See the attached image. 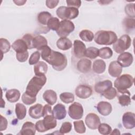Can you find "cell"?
I'll return each mask as SVG.
<instances>
[{
    "label": "cell",
    "instance_id": "13",
    "mask_svg": "<svg viewBox=\"0 0 135 135\" xmlns=\"http://www.w3.org/2000/svg\"><path fill=\"white\" fill-rule=\"evenodd\" d=\"M133 61L132 54L129 52H123L118 57L117 61L122 67L127 68L130 66Z\"/></svg>",
    "mask_w": 135,
    "mask_h": 135
},
{
    "label": "cell",
    "instance_id": "17",
    "mask_svg": "<svg viewBox=\"0 0 135 135\" xmlns=\"http://www.w3.org/2000/svg\"><path fill=\"white\" fill-rule=\"evenodd\" d=\"M122 71V67L117 61H112L109 66V74L114 78H117L120 75Z\"/></svg>",
    "mask_w": 135,
    "mask_h": 135
},
{
    "label": "cell",
    "instance_id": "28",
    "mask_svg": "<svg viewBox=\"0 0 135 135\" xmlns=\"http://www.w3.org/2000/svg\"><path fill=\"white\" fill-rule=\"evenodd\" d=\"M47 65L43 61H39L34 66V71L35 75H45L47 73Z\"/></svg>",
    "mask_w": 135,
    "mask_h": 135
},
{
    "label": "cell",
    "instance_id": "10",
    "mask_svg": "<svg viewBox=\"0 0 135 135\" xmlns=\"http://www.w3.org/2000/svg\"><path fill=\"white\" fill-rule=\"evenodd\" d=\"M85 123L89 129L95 130L98 129L101 121L99 117L97 114L94 113H89L85 117Z\"/></svg>",
    "mask_w": 135,
    "mask_h": 135
},
{
    "label": "cell",
    "instance_id": "48",
    "mask_svg": "<svg viewBox=\"0 0 135 135\" xmlns=\"http://www.w3.org/2000/svg\"><path fill=\"white\" fill-rule=\"evenodd\" d=\"M66 3L68 7H73L78 8L81 5V1L80 0H66Z\"/></svg>",
    "mask_w": 135,
    "mask_h": 135
},
{
    "label": "cell",
    "instance_id": "4",
    "mask_svg": "<svg viewBox=\"0 0 135 135\" xmlns=\"http://www.w3.org/2000/svg\"><path fill=\"white\" fill-rule=\"evenodd\" d=\"M134 83V78L129 74H124L119 76L114 82V87L119 93L123 92L131 88Z\"/></svg>",
    "mask_w": 135,
    "mask_h": 135
},
{
    "label": "cell",
    "instance_id": "18",
    "mask_svg": "<svg viewBox=\"0 0 135 135\" xmlns=\"http://www.w3.org/2000/svg\"><path fill=\"white\" fill-rule=\"evenodd\" d=\"M111 87H112V82L109 80H105L97 83L94 86V90L97 93L102 94Z\"/></svg>",
    "mask_w": 135,
    "mask_h": 135
},
{
    "label": "cell",
    "instance_id": "7",
    "mask_svg": "<svg viewBox=\"0 0 135 135\" xmlns=\"http://www.w3.org/2000/svg\"><path fill=\"white\" fill-rule=\"evenodd\" d=\"M75 28L74 23L70 20H62L56 31L58 36L61 37H66Z\"/></svg>",
    "mask_w": 135,
    "mask_h": 135
},
{
    "label": "cell",
    "instance_id": "30",
    "mask_svg": "<svg viewBox=\"0 0 135 135\" xmlns=\"http://www.w3.org/2000/svg\"><path fill=\"white\" fill-rule=\"evenodd\" d=\"M15 114L17 118L19 120H23L26 114V109L25 106L20 103H17L15 105Z\"/></svg>",
    "mask_w": 135,
    "mask_h": 135
},
{
    "label": "cell",
    "instance_id": "44",
    "mask_svg": "<svg viewBox=\"0 0 135 135\" xmlns=\"http://www.w3.org/2000/svg\"><path fill=\"white\" fill-rule=\"evenodd\" d=\"M72 127V124L70 122H64L62 124L59 132L61 134L68 133L71 131Z\"/></svg>",
    "mask_w": 135,
    "mask_h": 135
},
{
    "label": "cell",
    "instance_id": "22",
    "mask_svg": "<svg viewBox=\"0 0 135 135\" xmlns=\"http://www.w3.org/2000/svg\"><path fill=\"white\" fill-rule=\"evenodd\" d=\"M42 120L43 126L46 131L49 130L53 129L56 127V119L52 114H49L44 117V119Z\"/></svg>",
    "mask_w": 135,
    "mask_h": 135
},
{
    "label": "cell",
    "instance_id": "27",
    "mask_svg": "<svg viewBox=\"0 0 135 135\" xmlns=\"http://www.w3.org/2000/svg\"><path fill=\"white\" fill-rule=\"evenodd\" d=\"M92 69L94 73L97 74H102L104 72L106 69V64L101 59H98L94 61Z\"/></svg>",
    "mask_w": 135,
    "mask_h": 135
},
{
    "label": "cell",
    "instance_id": "49",
    "mask_svg": "<svg viewBox=\"0 0 135 135\" xmlns=\"http://www.w3.org/2000/svg\"><path fill=\"white\" fill-rule=\"evenodd\" d=\"M49 114H52V110L51 105L50 104H45L43 108L42 117H44Z\"/></svg>",
    "mask_w": 135,
    "mask_h": 135
},
{
    "label": "cell",
    "instance_id": "53",
    "mask_svg": "<svg viewBox=\"0 0 135 135\" xmlns=\"http://www.w3.org/2000/svg\"><path fill=\"white\" fill-rule=\"evenodd\" d=\"M13 2L16 5L21 6L24 5V4L26 2V1H13Z\"/></svg>",
    "mask_w": 135,
    "mask_h": 135
},
{
    "label": "cell",
    "instance_id": "2",
    "mask_svg": "<svg viewBox=\"0 0 135 135\" xmlns=\"http://www.w3.org/2000/svg\"><path fill=\"white\" fill-rule=\"evenodd\" d=\"M46 77L45 75H35L29 81L25 93L32 97H36L46 82Z\"/></svg>",
    "mask_w": 135,
    "mask_h": 135
},
{
    "label": "cell",
    "instance_id": "19",
    "mask_svg": "<svg viewBox=\"0 0 135 135\" xmlns=\"http://www.w3.org/2000/svg\"><path fill=\"white\" fill-rule=\"evenodd\" d=\"M43 107L41 104L37 103L31 106L28 110L29 115L33 119H37L42 117Z\"/></svg>",
    "mask_w": 135,
    "mask_h": 135
},
{
    "label": "cell",
    "instance_id": "34",
    "mask_svg": "<svg viewBox=\"0 0 135 135\" xmlns=\"http://www.w3.org/2000/svg\"><path fill=\"white\" fill-rule=\"evenodd\" d=\"M99 55V49L95 47H89L86 49L85 56L90 59L97 58Z\"/></svg>",
    "mask_w": 135,
    "mask_h": 135
},
{
    "label": "cell",
    "instance_id": "26",
    "mask_svg": "<svg viewBox=\"0 0 135 135\" xmlns=\"http://www.w3.org/2000/svg\"><path fill=\"white\" fill-rule=\"evenodd\" d=\"M56 46L60 50L66 51L72 47V43L71 40L67 37H60L56 42Z\"/></svg>",
    "mask_w": 135,
    "mask_h": 135
},
{
    "label": "cell",
    "instance_id": "25",
    "mask_svg": "<svg viewBox=\"0 0 135 135\" xmlns=\"http://www.w3.org/2000/svg\"><path fill=\"white\" fill-rule=\"evenodd\" d=\"M21 96V93L19 90L13 89L8 90L6 91L5 97L7 101L11 103H14L17 102Z\"/></svg>",
    "mask_w": 135,
    "mask_h": 135
},
{
    "label": "cell",
    "instance_id": "33",
    "mask_svg": "<svg viewBox=\"0 0 135 135\" xmlns=\"http://www.w3.org/2000/svg\"><path fill=\"white\" fill-rule=\"evenodd\" d=\"M113 52L111 48L109 47H104L99 50V56L101 59H108L112 57Z\"/></svg>",
    "mask_w": 135,
    "mask_h": 135
},
{
    "label": "cell",
    "instance_id": "21",
    "mask_svg": "<svg viewBox=\"0 0 135 135\" xmlns=\"http://www.w3.org/2000/svg\"><path fill=\"white\" fill-rule=\"evenodd\" d=\"M32 45L33 49L41 51L44 47L47 45V41L45 37L42 35H37L33 37Z\"/></svg>",
    "mask_w": 135,
    "mask_h": 135
},
{
    "label": "cell",
    "instance_id": "16",
    "mask_svg": "<svg viewBox=\"0 0 135 135\" xmlns=\"http://www.w3.org/2000/svg\"><path fill=\"white\" fill-rule=\"evenodd\" d=\"M97 109L100 114L103 116H107L109 115L112 110V107L111 104L107 101H100L97 105Z\"/></svg>",
    "mask_w": 135,
    "mask_h": 135
},
{
    "label": "cell",
    "instance_id": "24",
    "mask_svg": "<svg viewBox=\"0 0 135 135\" xmlns=\"http://www.w3.org/2000/svg\"><path fill=\"white\" fill-rule=\"evenodd\" d=\"M43 99L50 105H54L57 101L56 93L52 90L45 91L43 94Z\"/></svg>",
    "mask_w": 135,
    "mask_h": 135
},
{
    "label": "cell",
    "instance_id": "6",
    "mask_svg": "<svg viewBox=\"0 0 135 135\" xmlns=\"http://www.w3.org/2000/svg\"><path fill=\"white\" fill-rule=\"evenodd\" d=\"M131 44V39L128 34L122 35L113 44V49L117 53L121 54L128 50Z\"/></svg>",
    "mask_w": 135,
    "mask_h": 135
},
{
    "label": "cell",
    "instance_id": "51",
    "mask_svg": "<svg viewBox=\"0 0 135 135\" xmlns=\"http://www.w3.org/2000/svg\"><path fill=\"white\" fill-rule=\"evenodd\" d=\"M35 127H36V130L39 132H44L46 131L43 126L42 120H39L36 122Z\"/></svg>",
    "mask_w": 135,
    "mask_h": 135
},
{
    "label": "cell",
    "instance_id": "54",
    "mask_svg": "<svg viewBox=\"0 0 135 135\" xmlns=\"http://www.w3.org/2000/svg\"><path fill=\"white\" fill-rule=\"evenodd\" d=\"M110 134H120V132L119 129H114L113 131L112 130Z\"/></svg>",
    "mask_w": 135,
    "mask_h": 135
},
{
    "label": "cell",
    "instance_id": "52",
    "mask_svg": "<svg viewBox=\"0 0 135 135\" xmlns=\"http://www.w3.org/2000/svg\"><path fill=\"white\" fill-rule=\"evenodd\" d=\"M8 125V122L7 119L4 117L2 115H1V128L0 130L1 131L5 130L7 129Z\"/></svg>",
    "mask_w": 135,
    "mask_h": 135
},
{
    "label": "cell",
    "instance_id": "9",
    "mask_svg": "<svg viewBox=\"0 0 135 135\" xmlns=\"http://www.w3.org/2000/svg\"><path fill=\"white\" fill-rule=\"evenodd\" d=\"M75 93L78 98L85 99L89 98L92 95V89L90 85L80 84L75 88Z\"/></svg>",
    "mask_w": 135,
    "mask_h": 135
},
{
    "label": "cell",
    "instance_id": "3",
    "mask_svg": "<svg viewBox=\"0 0 135 135\" xmlns=\"http://www.w3.org/2000/svg\"><path fill=\"white\" fill-rule=\"evenodd\" d=\"M94 40L95 42L99 45H110L117 41L118 37L115 33L113 31L101 30L95 33Z\"/></svg>",
    "mask_w": 135,
    "mask_h": 135
},
{
    "label": "cell",
    "instance_id": "5",
    "mask_svg": "<svg viewBox=\"0 0 135 135\" xmlns=\"http://www.w3.org/2000/svg\"><path fill=\"white\" fill-rule=\"evenodd\" d=\"M57 16L62 20H73L78 17L79 14L78 8L73 7L61 6L56 11Z\"/></svg>",
    "mask_w": 135,
    "mask_h": 135
},
{
    "label": "cell",
    "instance_id": "36",
    "mask_svg": "<svg viewBox=\"0 0 135 135\" xmlns=\"http://www.w3.org/2000/svg\"><path fill=\"white\" fill-rule=\"evenodd\" d=\"M60 21L59 18L55 17H52L49 19L47 23V28L50 30H51L52 31H56L59 24H60Z\"/></svg>",
    "mask_w": 135,
    "mask_h": 135
},
{
    "label": "cell",
    "instance_id": "35",
    "mask_svg": "<svg viewBox=\"0 0 135 135\" xmlns=\"http://www.w3.org/2000/svg\"><path fill=\"white\" fill-rule=\"evenodd\" d=\"M60 100L66 104L72 103L74 101V96L71 92H63L60 95Z\"/></svg>",
    "mask_w": 135,
    "mask_h": 135
},
{
    "label": "cell",
    "instance_id": "11",
    "mask_svg": "<svg viewBox=\"0 0 135 135\" xmlns=\"http://www.w3.org/2000/svg\"><path fill=\"white\" fill-rule=\"evenodd\" d=\"M122 123L126 129H132L135 127V114L131 112H125L122 118Z\"/></svg>",
    "mask_w": 135,
    "mask_h": 135
},
{
    "label": "cell",
    "instance_id": "38",
    "mask_svg": "<svg viewBox=\"0 0 135 135\" xmlns=\"http://www.w3.org/2000/svg\"><path fill=\"white\" fill-rule=\"evenodd\" d=\"M135 20L133 18L126 17L125 18L122 22L123 25L126 31L128 30H133L134 29L135 26Z\"/></svg>",
    "mask_w": 135,
    "mask_h": 135
},
{
    "label": "cell",
    "instance_id": "20",
    "mask_svg": "<svg viewBox=\"0 0 135 135\" xmlns=\"http://www.w3.org/2000/svg\"><path fill=\"white\" fill-rule=\"evenodd\" d=\"M36 130L35 125L33 123L26 121L23 124L20 134L22 135H34Z\"/></svg>",
    "mask_w": 135,
    "mask_h": 135
},
{
    "label": "cell",
    "instance_id": "43",
    "mask_svg": "<svg viewBox=\"0 0 135 135\" xmlns=\"http://www.w3.org/2000/svg\"><path fill=\"white\" fill-rule=\"evenodd\" d=\"M41 53L38 51H35L33 53L28 60V63L30 65H35L37 62H39V60L40 59Z\"/></svg>",
    "mask_w": 135,
    "mask_h": 135
},
{
    "label": "cell",
    "instance_id": "23",
    "mask_svg": "<svg viewBox=\"0 0 135 135\" xmlns=\"http://www.w3.org/2000/svg\"><path fill=\"white\" fill-rule=\"evenodd\" d=\"M12 47L13 49L15 51L16 53H20L26 52L28 49V46L26 42L22 38L17 39L13 43Z\"/></svg>",
    "mask_w": 135,
    "mask_h": 135
},
{
    "label": "cell",
    "instance_id": "46",
    "mask_svg": "<svg viewBox=\"0 0 135 135\" xmlns=\"http://www.w3.org/2000/svg\"><path fill=\"white\" fill-rule=\"evenodd\" d=\"M33 37H34L30 34H26L22 37V39L26 42L28 46V49H33L32 45Z\"/></svg>",
    "mask_w": 135,
    "mask_h": 135
},
{
    "label": "cell",
    "instance_id": "14",
    "mask_svg": "<svg viewBox=\"0 0 135 135\" xmlns=\"http://www.w3.org/2000/svg\"><path fill=\"white\" fill-rule=\"evenodd\" d=\"M52 115L56 119H64L66 115V110L65 106L61 103L56 104L52 110Z\"/></svg>",
    "mask_w": 135,
    "mask_h": 135
},
{
    "label": "cell",
    "instance_id": "1",
    "mask_svg": "<svg viewBox=\"0 0 135 135\" xmlns=\"http://www.w3.org/2000/svg\"><path fill=\"white\" fill-rule=\"evenodd\" d=\"M41 55L42 59L51 65L53 69L56 71H62L67 65L66 56L59 52L52 50L48 45L41 50Z\"/></svg>",
    "mask_w": 135,
    "mask_h": 135
},
{
    "label": "cell",
    "instance_id": "37",
    "mask_svg": "<svg viewBox=\"0 0 135 135\" xmlns=\"http://www.w3.org/2000/svg\"><path fill=\"white\" fill-rule=\"evenodd\" d=\"M0 48L1 54L3 55V54L8 52L11 49V44L9 41L4 38H1L0 39Z\"/></svg>",
    "mask_w": 135,
    "mask_h": 135
},
{
    "label": "cell",
    "instance_id": "29",
    "mask_svg": "<svg viewBox=\"0 0 135 135\" xmlns=\"http://www.w3.org/2000/svg\"><path fill=\"white\" fill-rule=\"evenodd\" d=\"M119 93L121 94L118 96L119 104L123 107L128 106L131 102L130 92L128 90H127L126 91Z\"/></svg>",
    "mask_w": 135,
    "mask_h": 135
},
{
    "label": "cell",
    "instance_id": "12",
    "mask_svg": "<svg viewBox=\"0 0 135 135\" xmlns=\"http://www.w3.org/2000/svg\"><path fill=\"white\" fill-rule=\"evenodd\" d=\"M86 46L84 43L79 40H76L73 42V53L75 57L80 59L85 56Z\"/></svg>",
    "mask_w": 135,
    "mask_h": 135
},
{
    "label": "cell",
    "instance_id": "15",
    "mask_svg": "<svg viewBox=\"0 0 135 135\" xmlns=\"http://www.w3.org/2000/svg\"><path fill=\"white\" fill-rule=\"evenodd\" d=\"M91 65L92 62L89 59L82 58L78 62L76 68L79 72L83 73H86L90 71Z\"/></svg>",
    "mask_w": 135,
    "mask_h": 135
},
{
    "label": "cell",
    "instance_id": "8",
    "mask_svg": "<svg viewBox=\"0 0 135 135\" xmlns=\"http://www.w3.org/2000/svg\"><path fill=\"white\" fill-rule=\"evenodd\" d=\"M83 108L81 104L75 102L69 107L68 114L73 119L78 120L82 118L83 115Z\"/></svg>",
    "mask_w": 135,
    "mask_h": 135
},
{
    "label": "cell",
    "instance_id": "31",
    "mask_svg": "<svg viewBox=\"0 0 135 135\" xmlns=\"http://www.w3.org/2000/svg\"><path fill=\"white\" fill-rule=\"evenodd\" d=\"M52 17V15L49 12L43 11L38 13L37 16V20L38 22L41 25H46L49 19Z\"/></svg>",
    "mask_w": 135,
    "mask_h": 135
},
{
    "label": "cell",
    "instance_id": "45",
    "mask_svg": "<svg viewBox=\"0 0 135 135\" xmlns=\"http://www.w3.org/2000/svg\"><path fill=\"white\" fill-rule=\"evenodd\" d=\"M134 3H129L126 5L124 8V11L129 17L134 18Z\"/></svg>",
    "mask_w": 135,
    "mask_h": 135
},
{
    "label": "cell",
    "instance_id": "41",
    "mask_svg": "<svg viewBox=\"0 0 135 135\" xmlns=\"http://www.w3.org/2000/svg\"><path fill=\"white\" fill-rule=\"evenodd\" d=\"M36 97H32L24 92L22 95V101L26 105H31L36 102Z\"/></svg>",
    "mask_w": 135,
    "mask_h": 135
},
{
    "label": "cell",
    "instance_id": "42",
    "mask_svg": "<svg viewBox=\"0 0 135 135\" xmlns=\"http://www.w3.org/2000/svg\"><path fill=\"white\" fill-rule=\"evenodd\" d=\"M101 95L108 100H112L117 96V91L114 88L111 87Z\"/></svg>",
    "mask_w": 135,
    "mask_h": 135
},
{
    "label": "cell",
    "instance_id": "47",
    "mask_svg": "<svg viewBox=\"0 0 135 135\" xmlns=\"http://www.w3.org/2000/svg\"><path fill=\"white\" fill-rule=\"evenodd\" d=\"M16 57L18 61L20 62H24L28 59V52L27 51L23 53H16Z\"/></svg>",
    "mask_w": 135,
    "mask_h": 135
},
{
    "label": "cell",
    "instance_id": "55",
    "mask_svg": "<svg viewBox=\"0 0 135 135\" xmlns=\"http://www.w3.org/2000/svg\"><path fill=\"white\" fill-rule=\"evenodd\" d=\"M98 2L101 5H107L109 3H110V1H98Z\"/></svg>",
    "mask_w": 135,
    "mask_h": 135
},
{
    "label": "cell",
    "instance_id": "32",
    "mask_svg": "<svg viewBox=\"0 0 135 135\" xmlns=\"http://www.w3.org/2000/svg\"><path fill=\"white\" fill-rule=\"evenodd\" d=\"M93 32L89 30H83L79 33V37L85 42H91L94 38Z\"/></svg>",
    "mask_w": 135,
    "mask_h": 135
},
{
    "label": "cell",
    "instance_id": "39",
    "mask_svg": "<svg viewBox=\"0 0 135 135\" xmlns=\"http://www.w3.org/2000/svg\"><path fill=\"white\" fill-rule=\"evenodd\" d=\"M74 128L75 132L78 133H84L85 132L86 128L83 120L75 121L73 122Z\"/></svg>",
    "mask_w": 135,
    "mask_h": 135
},
{
    "label": "cell",
    "instance_id": "40",
    "mask_svg": "<svg viewBox=\"0 0 135 135\" xmlns=\"http://www.w3.org/2000/svg\"><path fill=\"white\" fill-rule=\"evenodd\" d=\"M99 133L103 135L110 134L112 131V128L110 125L107 123H100L98 128Z\"/></svg>",
    "mask_w": 135,
    "mask_h": 135
},
{
    "label": "cell",
    "instance_id": "50",
    "mask_svg": "<svg viewBox=\"0 0 135 135\" xmlns=\"http://www.w3.org/2000/svg\"><path fill=\"white\" fill-rule=\"evenodd\" d=\"M59 3V0H47L45 2L46 6L50 9L55 8L58 5Z\"/></svg>",
    "mask_w": 135,
    "mask_h": 135
}]
</instances>
